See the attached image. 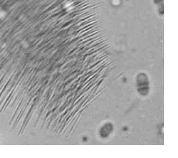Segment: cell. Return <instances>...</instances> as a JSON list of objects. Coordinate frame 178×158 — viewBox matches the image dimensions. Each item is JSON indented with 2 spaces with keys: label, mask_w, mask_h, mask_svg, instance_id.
<instances>
[{
  "label": "cell",
  "mask_w": 178,
  "mask_h": 158,
  "mask_svg": "<svg viewBox=\"0 0 178 158\" xmlns=\"http://www.w3.org/2000/svg\"><path fill=\"white\" fill-rule=\"evenodd\" d=\"M7 15V12L4 8H0V19H3L6 18Z\"/></svg>",
  "instance_id": "1"
}]
</instances>
